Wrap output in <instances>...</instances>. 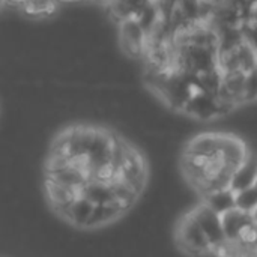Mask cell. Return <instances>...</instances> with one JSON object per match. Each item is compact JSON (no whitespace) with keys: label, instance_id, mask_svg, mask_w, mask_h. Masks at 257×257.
<instances>
[{"label":"cell","instance_id":"cell-14","mask_svg":"<svg viewBox=\"0 0 257 257\" xmlns=\"http://www.w3.org/2000/svg\"><path fill=\"white\" fill-rule=\"evenodd\" d=\"M236 208L245 212H253L257 208V193L254 188L236 193Z\"/></svg>","mask_w":257,"mask_h":257},{"label":"cell","instance_id":"cell-16","mask_svg":"<svg viewBox=\"0 0 257 257\" xmlns=\"http://www.w3.org/2000/svg\"><path fill=\"white\" fill-rule=\"evenodd\" d=\"M251 215H253V221H254V224L257 226V208L253 211V212H251Z\"/></svg>","mask_w":257,"mask_h":257},{"label":"cell","instance_id":"cell-13","mask_svg":"<svg viewBox=\"0 0 257 257\" xmlns=\"http://www.w3.org/2000/svg\"><path fill=\"white\" fill-rule=\"evenodd\" d=\"M111 188H113V193H114L116 200L120 202L128 211L133 208V205L137 202V199H139V196H140V194H137L128 184H125L123 181H120V179H117V178L111 182Z\"/></svg>","mask_w":257,"mask_h":257},{"label":"cell","instance_id":"cell-4","mask_svg":"<svg viewBox=\"0 0 257 257\" xmlns=\"http://www.w3.org/2000/svg\"><path fill=\"white\" fill-rule=\"evenodd\" d=\"M220 157L223 158L227 167H230L232 170H236L250 157V152H248L247 143L239 136L223 133Z\"/></svg>","mask_w":257,"mask_h":257},{"label":"cell","instance_id":"cell-3","mask_svg":"<svg viewBox=\"0 0 257 257\" xmlns=\"http://www.w3.org/2000/svg\"><path fill=\"white\" fill-rule=\"evenodd\" d=\"M191 211H193V215L196 217L197 223L200 224L202 230L205 232V235H206L212 250L220 247V245H223L227 241L226 233H224V227H223L221 215H218L215 211H212L203 202L199 203Z\"/></svg>","mask_w":257,"mask_h":257},{"label":"cell","instance_id":"cell-9","mask_svg":"<svg viewBox=\"0 0 257 257\" xmlns=\"http://www.w3.org/2000/svg\"><path fill=\"white\" fill-rule=\"evenodd\" d=\"M95 206L96 205L93 202H90L87 197L78 196L72 202V205H71V208H69V211L66 214L65 221L71 223L72 226H75L78 229H86V226H87V223H89V220H90V217L93 214Z\"/></svg>","mask_w":257,"mask_h":257},{"label":"cell","instance_id":"cell-15","mask_svg":"<svg viewBox=\"0 0 257 257\" xmlns=\"http://www.w3.org/2000/svg\"><path fill=\"white\" fill-rule=\"evenodd\" d=\"M257 101V68L250 74H247V84H245V102Z\"/></svg>","mask_w":257,"mask_h":257},{"label":"cell","instance_id":"cell-7","mask_svg":"<svg viewBox=\"0 0 257 257\" xmlns=\"http://www.w3.org/2000/svg\"><path fill=\"white\" fill-rule=\"evenodd\" d=\"M257 182V157L250 155L233 173L230 188L235 193H241L250 190Z\"/></svg>","mask_w":257,"mask_h":257},{"label":"cell","instance_id":"cell-11","mask_svg":"<svg viewBox=\"0 0 257 257\" xmlns=\"http://www.w3.org/2000/svg\"><path fill=\"white\" fill-rule=\"evenodd\" d=\"M202 199H203L202 202L205 205H208L212 211H215L218 215H224L226 212L236 208V193L232 188L211 193Z\"/></svg>","mask_w":257,"mask_h":257},{"label":"cell","instance_id":"cell-12","mask_svg":"<svg viewBox=\"0 0 257 257\" xmlns=\"http://www.w3.org/2000/svg\"><path fill=\"white\" fill-rule=\"evenodd\" d=\"M23 14L30 18H47L56 14L57 2L56 0H30L21 8Z\"/></svg>","mask_w":257,"mask_h":257},{"label":"cell","instance_id":"cell-5","mask_svg":"<svg viewBox=\"0 0 257 257\" xmlns=\"http://www.w3.org/2000/svg\"><path fill=\"white\" fill-rule=\"evenodd\" d=\"M221 137H223V133H203V134H197L193 139H190L188 143L185 145L184 155L206 157V158L220 155Z\"/></svg>","mask_w":257,"mask_h":257},{"label":"cell","instance_id":"cell-17","mask_svg":"<svg viewBox=\"0 0 257 257\" xmlns=\"http://www.w3.org/2000/svg\"><path fill=\"white\" fill-rule=\"evenodd\" d=\"M253 188H254V190H256V193H257V182H256V185H254V187H253Z\"/></svg>","mask_w":257,"mask_h":257},{"label":"cell","instance_id":"cell-8","mask_svg":"<svg viewBox=\"0 0 257 257\" xmlns=\"http://www.w3.org/2000/svg\"><path fill=\"white\" fill-rule=\"evenodd\" d=\"M125 212H128V209L117 200H114L111 203H105V205H96L86 229H98V227L107 226V224L116 221Z\"/></svg>","mask_w":257,"mask_h":257},{"label":"cell","instance_id":"cell-6","mask_svg":"<svg viewBox=\"0 0 257 257\" xmlns=\"http://www.w3.org/2000/svg\"><path fill=\"white\" fill-rule=\"evenodd\" d=\"M221 220H223L226 238L229 241H238L241 238V233L245 230V227H248L250 224L254 223L253 215L250 212H245L238 208L221 215Z\"/></svg>","mask_w":257,"mask_h":257},{"label":"cell","instance_id":"cell-1","mask_svg":"<svg viewBox=\"0 0 257 257\" xmlns=\"http://www.w3.org/2000/svg\"><path fill=\"white\" fill-rule=\"evenodd\" d=\"M175 233L176 245L185 256L205 257L212 253V247L196 217L193 215V211H188L181 217Z\"/></svg>","mask_w":257,"mask_h":257},{"label":"cell","instance_id":"cell-10","mask_svg":"<svg viewBox=\"0 0 257 257\" xmlns=\"http://www.w3.org/2000/svg\"><path fill=\"white\" fill-rule=\"evenodd\" d=\"M81 196L87 197L95 205H105V203H111L116 200L113 188H111V182H102L96 179H90L83 187Z\"/></svg>","mask_w":257,"mask_h":257},{"label":"cell","instance_id":"cell-2","mask_svg":"<svg viewBox=\"0 0 257 257\" xmlns=\"http://www.w3.org/2000/svg\"><path fill=\"white\" fill-rule=\"evenodd\" d=\"M119 45L123 54L130 59H139L148 51V35L140 21L122 20L119 21Z\"/></svg>","mask_w":257,"mask_h":257}]
</instances>
